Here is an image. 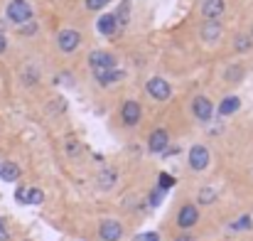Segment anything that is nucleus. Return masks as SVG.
Wrapping results in <instances>:
<instances>
[{
	"instance_id": "nucleus-16",
	"label": "nucleus",
	"mask_w": 253,
	"mask_h": 241,
	"mask_svg": "<svg viewBox=\"0 0 253 241\" xmlns=\"http://www.w3.org/2000/svg\"><path fill=\"white\" fill-rule=\"evenodd\" d=\"M239 106H241V101H239L236 96H226V98L221 101V106H219V113H221V116H231V113L239 111Z\"/></svg>"
},
{
	"instance_id": "nucleus-12",
	"label": "nucleus",
	"mask_w": 253,
	"mask_h": 241,
	"mask_svg": "<svg viewBox=\"0 0 253 241\" xmlns=\"http://www.w3.org/2000/svg\"><path fill=\"white\" fill-rule=\"evenodd\" d=\"M199 35H202L204 42H214V40H219V35H221V25H219L216 20H207V22L202 25Z\"/></svg>"
},
{
	"instance_id": "nucleus-8",
	"label": "nucleus",
	"mask_w": 253,
	"mask_h": 241,
	"mask_svg": "<svg viewBox=\"0 0 253 241\" xmlns=\"http://www.w3.org/2000/svg\"><path fill=\"white\" fill-rule=\"evenodd\" d=\"M140 116H143V108H140L138 101H126V103H123V108H121V118H123L126 126H135V123L140 121Z\"/></svg>"
},
{
	"instance_id": "nucleus-3",
	"label": "nucleus",
	"mask_w": 253,
	"mask_h": 241,
	"mask_svg": "<svg viewBox=\"0 0 253 241\" xmlns=\"http://www.w3.org/2000/svg\"><path fill=\"white\" fill-rule=\"evenodd\" d=\"M145 89H148V94H150L153 98H158V101H168L169 96H172V86H169L165 79H160V77L150 79L145 84Z\"/></svg>"
},
{
	"instance_id": "nucleus-14",
	"label": "nucleus",
	"mask_w": 253,
	"mask_h": 241,
	"mask_svg": "<svg viewBox=\"0 0 253 241\" xmlns=\"http://www.w3.org/2000/svg\"><path fill=\"white\" fill-rule=\"evenodd\" d=\"M0 177H2L5 182H15V180L20 177V167H17L15 162H2L0 160Z\"/></svg>"
},
{
	"instance_id": "nucleus-13",
	"label": "nucleus",
	"mask_w": 253,
	"mask_h": 241,
	"mask_svg": "<svg viewBox=\"0 0 253 241\" xmlns=\"http://www.w3.org/2000/svg\"><path fill=\"white\" fill-rule=\"evenodd\" d=\"M93 74H96V81H98V84H103V86H108V84H113V81L123 79V72H121V69H116V67H113V69H96Z\"/></svg>"
},
{
	"instance_id": "nucleus-1",
	"label": "nucleus",
	"mask_w": 253,
	"mask_h": 241,
	"mask_svg": "<svg viewBox=\"0 0 253 241\" xmlns=\"http://www.w3.org/2000/svg\"><path fill=\"white\" fill-rule=\"evenodd\" d=\"M7 17L17 25H25L32 20V5L27 0H10L7 5Z\"/></svg>"
},
{
	"instance_id": "nucleus-21",
	"label": "nucleus",
	"mask_w": 253,
	"mask_h": 241,
	"mask_svg": "<svg viewBox=\"0 0 253 241\" xmlns=\"http://www.w3.org/2000/svg\"><path fill=\"white\" fill-rule=\"evenodd\" d=\"M251 42H253L251 35H239L236 37V52H249L251 49Z\"/></svg>"
},
{
	"instance_id": "nucleus-5",
	"label": "nucleus",
	"mask_w": 253,
	"mask_h": 241,
	"mask_svg": "<svg viewBox=\"0 0 253 241\" xmlns=\"http://www.w3.org/2000/svg\"><path fill=\"white\" fill-rule=\"evenodd\" d=\"M88 64L93 67V72H96V69H113V67H116V57L108 54V52L93 49V52L88 54Z\"/></svg>"
},
{
	"instance_id": "nucleus-30",
	"label": "nucleus",
	"mask_w": 253,
	"mask_h": 241,
	"mask_svg": "<svg viewBox=\"0 0 253 241\" xmlns=\"http://www.w3.org/2000/svg\"><path fill=\"white\" fill-rule=\"evenodd\" d=\"M174 241H194V237L192 234H182V237H177Z\"/></svg>"
},
{
	"instance_id": "nucleus-28",
	"label": "nucleus",
	"mask_w": 253,
	"mask_h": 241,
	"mask_svg": "<svg viewBox=\"0 0 253 241\" xmlns=\"http://www.w3.org/2000/svg\"><path fill=\"white\" fill-rule=\"evenodd\" d=\"M249 224H251V217H241V222H236V224H234V229H246Z\"/></svg>"
},
{
	"instance_id": "nucleus-7",
	"label": "nucleus",
	"mask_w": 253,
	"mask_h": 241,
	"mask_svg": "<svg viewBox=\"0 0 253 241\" xmlns=\"http://www.w3.org/2000/svg\"><path fill=\"white\" fill-rule=\"evenodd\" d=\"M192 113H194L199 121H211V116H214V106H211L209 98L197 96V98L192 101Z\"/></svg>"
},
{
	"instance_id": "nucleus-6",
	"label": "nucleus",
	"mask_w": 253,
	"mask_h": 241,
	"mask_svg": "<svg viewBox=\"0 0 253 241\" xmlns=\"http://www.w3.org/2000/svg\"><path fill=\"white\" fill-rule=\"evenodd\" d=\"M197 222H199V209H197L194 204H184V207L179 209V214H177L179 229H192Z\"/></svg>"
},
{
	"instance_id": "nucleus-22",
	"label": "nucleus",
	"mask_w": 253,
	"mask_h": 241,
	"mask_svg": "<svg viewBox=\"0 0 253 241\" xmlns=\"http://www.w3.org/2000/svg\"><path fill=\"white\" fill-rule=\"evenodd\" d=\"M37 79H40V72H37V67H27V72H25V81H27V84H35Z\"/></svg>"
},
{
	"instance_id": "nucleus-31",
	"label": "nucleus",
	"mask_w": 253,
	"mask_h": 241,
	"mask_svg": "<svg viewBox=\"0 0 253 241\" xmlns=\"http://www.w3.org/2000/svg\"><path fill=\"white\" fill-rule=\"evenodd\" d=\"M5 47H7V42H5V37H2V35H0V54H2V52H5Z\"/></svg>"
},
{
	"instance_id": "nucleus-9",
	"label": "nucleus",
	"mask_w": 253,
	"mask_h": 241,
	"mask_svg": "<svg viewBox=\"0 0 253 241\" xmlns=\"http://www.w3.org/2000/svg\"><path fill=\"white\" fill-rule=\"evenodd\" d=\"M209 165V150L204 145H192L189 150V167L192 170H207Z\"/></svg>"
},
{
	"instance_id": "nucleus-27",
	"label": "nucleus",
	"mask_w": 253,
	"mask_h": 241,
	"mask_svg": "<svg viewBox=\"0 0 253 241\" xmlns=\"http://www.w3.org/2000/svg\"><path fill=\"white\" fill-rule=\"evenodd\" d=\"M163 202V190H155V192H150V204L153 207H158Z\"/></svg>"
},
{
	"instance_id": "nucleus-4",
	"label": "nucleus",
	"mask_w": 253,
	"mask_h": 241,
	"mask_svg": "<svg viewBox=\"0 0 253 241\" xmlns=\"http://www.w3.org/2000/svg\"><path fill=\"white\" fill-rule=\"evenodd\" d=\"M98 237L103 241H121V237H123L121 222H116V219H103L101 227H98Z\"/></svg>"
},
{
	"instance_id": "nucleus-29",
	"label": "nucleus",
	"mask_w": 253,
	"mask_h": 241,
	"mask_svg": "<svg viewBox=\"0 0 253 241\" xmlns=\"http://www.w3.org/2000/svg\"><path fill=\"white\" fill-rule=\"evenodd\" d=\"M7 239H10V232L5 229V222L0 219V241H7Z\"/></svg>"
},
{
	"instance_id": "nucleus-15",
	"label": "nucleus",
	"mask_w": 253,
	"mask_h": 241,
	"mask_svg": "<svg viewBox=\"0 0 253 241\" xmlns=\"http://www.w3.org/2000/svg\"><path fill=\"white\" fill-rule=\"evenodd\" d=\"M116 27H118V22H116L113 15H101V17H98V32H101V35H113Z\"/></svg>"
},
{
	"instance_id": "nucleus-25",
	"label": "nucleus",
	"mask_w": 253,
	"mask_h": 241,
	"mask_svg": "<svg viewBox=\"0 0 253 241\" xmlns=\"http://www.w3.org/2000/svg\"><path fill=\"white\" fill-rule=\"evenodd\" d=\"M35 32H37V22H25L20 30V35H35Z\"/></svg>"
},
{
	"instance_id": "nucleus-2",
	"label": "nucleus",
	"mask_w": 253,
	"mask_h": 241,
	"mask_svg": "<svg viewBox=\"0 0 253 241\" xmlns=\"http://www.w3.org/2000/svg\"><path fill=\"white\" fill-rule=\"evenodd\" d=\"M79 42H82V35H79V30H72V27H67V30H62L59 32V37H57V45H59V49L62 52H74L77 47H79Z\"/></svg>"
},
{
	"instance_id": "nucleus-23",
	"label": "nucleus",
	"mask_w": 253,
	"mask_h": 241,
	"mask_svg": "<svg viewBox=\"0 0 253 241\" xmlns=\"http://www.w3.org/2000/svg\"><path fill=\"white\" fill-rule=\"evenodd\" d=\"M111 0H86V7L88 10H101V7H106Z\"/></svg>"
},
{
	"instance_id": "nucleus-17",
	"label": "nucleus",
	"mask_w": 253,
	"mask_h": 241,
	"mask_svg": "<svg viewBox=\"0 0 253 241\" xmlns=\"http://www.w3.org/2000/svg\"><path fill=\"white\" fill-rule=\"evenodd\" d=\"M116 22L118 25H128V20H130V2L128 0H123L121 5H118V10H116Z\"/></svg>"
},
{
	"instance_id": "nucleus-11",
	"label": "nucleus",
	"mask_w": 253,
	"mask_h": 241,
	"mask_svg": "<svg viewBox=\"0 0 253 241\" xmlns=\"http://www.w3.org/2000/svg\"><path fill=\"white\" fill-rule=\"evenodd\" d=\"M202 15L204 20H216L224 12V0H202Z\"/></svg>"
},
{
	"instance_id": "nucleus-10",
	"label": "nucleus",
	"mask_w": 253,
	"mask_h": 241,
	"mask_svg": "<svg viewBox=\"0 0 253 241\" xmlns=\"http://www.w3.org/2000/svg\"><path fill=\"white\" fill-rule=\"evenodd\" d=\"M169 143V136L165 128H158V131H153L150 133V138H148V145H150V150L153 153H163L165 148H168Z\"/></svg>"
},
{
	"instance_id": "nucleus-18",
	"label": "nucleus",
	"mask_w": 253,
	"mask_h": 241,
	"mask_svg": "<svg viewBox=\"0 0 253 241\" xmlns=\"http://www.w3.org/2000/svg\"><path fill=\"white\" fill-rule=\"evenodd\" d=\"M116 170H103L101 175H98V185L103 187V190H108V187H113L116 185Z\"/></svg>"
},
{
	"instance_id": "nucleus-19",
	"label": "nucleus",
	"mask_w": 253,
	"mask_h": 241,
	"mask_svg": "<svg viewBox=\"0 0 253 241\" xmlns=\"http://www.w3.org/2000/svg\"><path fill=\"white\" fill-rule=\"evenodd\" d=\"M42 199H44V192L35 190V187H30L27 194H25V204H42Z\"/></svg>"
},
{
	"instance_id": "nucleus-24",
	"label": "nucleus",
	"mask_w": 253,
	"mask_h": 241,
	"mask_svg": "<svg viewBox=\"0 0 253 241\" xmlns=\"http://www.w3.org/2000/svg\"><path fill=\"white\" fill-rule=\"evenodd\" d=\"M133 241H160V237L155 232H145V234H138Z\"/></svg>"
},
{
	"instance_id": "nucleus-20",
	"label": "nucleus",
	"mask_w": 253,
	"mask_h": 241,
	"mask_svg": "<svg viewBox=\"0 0 253 241\" xmlns=\"http://www.w3.org/2000/svg\"><path fill=\"white\" fill-rule=\"evenodd\" d=\"M214 199H216V190L202 187V192H199V204H211Z\"/></svg>"
},
{
	"instance_id": "nucleus-33",
	"label": "nucleus",
	"mask_w": 253,
	"mask_h": 241,
	"mask_svg": "<svg viewBox=\"0 0 253 241\" xmlns=\"http://www.w3.org/2000/svg\"><path fill=\"white\" fill-rule=\"evenodd\" d=\"M251 37H253V30H251Z\"/></svg>"
},
{
	"instance_id": "nucleus-32",
	"label": "nucleus",
	"mask_w": 253,
	"mask_h": 241,
	"mask_svg": "<svg viewBox=\"0 0 253 241\" xmlns=\"http://www.w3.org/2000/svg\"><path fill=\"white\" fill-rule=\"evenodd\" d=\"M69 153H79V145L77 143H69Z\"/></svg>"
},
{
	"instance_id": "nucleus-26",
	"label": "nucleus",
	"mask_w": 253,
	"mask_h": 241,
	"mask_svg": "<svg viewBox=\"0 0 253 241\" xmlns=\"http://www.w3.org/2000/svg\"><path fill=\"white\" fill-rule=\"evenodd\" d=\"M172 185H174V180H172L169 175H165V172H163V175H160V190L165 192V190H168V187H172Z\"/></svg>"
}]
</instances>
